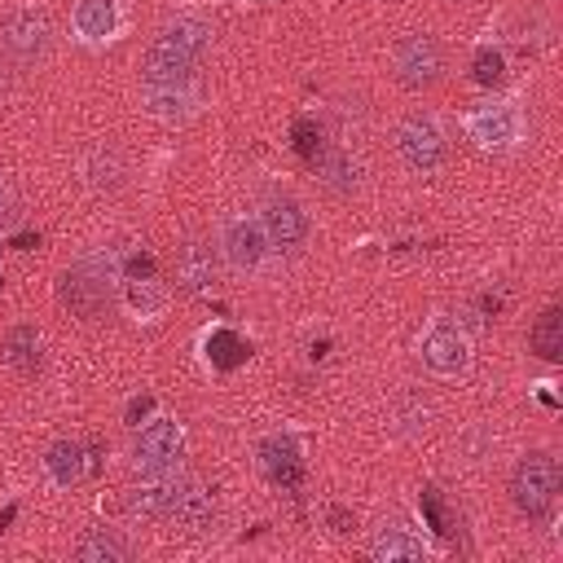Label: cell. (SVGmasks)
Masks as SVG:
<instances>
[{
  "mask_svg": "<svg viewBox=\"0 0 563 563\" xmlns=\"http://www.w3.org/2000/svg\"><path fill=\"white\" fill-rule=\"evenodd\" d=\"M260 457H264V466H268V475H273L277 484H299V449H295V440L268 435V440L260 444Z\"/></svg>",
  "mask_w": 563,
  "mask_h": 563,
  "instance_id": "cell-23",
  "label": "cell"
},
{
  "mask_svg": "<svg viewBox=\"0 0 563 563\" xmlns=\"http://www.w3.org/2000/svg\"><path fill=\"white\" fill-rule=\"evenodd\" d=\"M141 97H145V110L158 114V119H185L194 110V92L189 84H141Z\"/></svg>",
  "mask_w": 563,
  "mask_h": 563,
  "instance_id": "cell-19",
  "label": "cell"
},
{
  "mask_svg": "<svg viewBox=\"0 0 563 563\" xmlns=\"http://www.w3.org/2000/svg\"><path fill=\"white\" fill-rule=\"evenodd\" d=\"M207 356H211L216 369H233V365H242V361L251 356V347H246V339H238L233 330H216V334L207 339Z\"/></svg>",
  "mask_w": 563,
  "mask_h": 563,
  "instance_id": "cell-25",
  "label": "cell"
},
{
  "mask_svg": "<svg viewBox=\"0 0 563 563\" xmlns=\"http://www.w3.org/2000/svg\"><path fill=\"white\" fill-rule=\"evenodd\" d=\"M369 554L383 559V563H413V559H422V537H413L400 519H391V523L374 528Z\"/></svg>",
  "mask_w": 563,
  "mask_h": 563,
  "instance_id": "cell-16",
  "label": "cell"
},
{
  "mask_svg": "<svg viewBox=\"0 0 563 563\" xmlns=\"http://www.w3.org/2000/svg\"><path fill=\"white\" fill-rule=\"evenodd\" d=\"M528 343H532V352H537L541 361H559V356H563V312H559V308H545V312L537 317Z\"/></svg>",
  "mask_w": 563,
  "mask_h": 563,
  "instance_id": "cell-24",
  "label": "cell"
},
{
  "mask_svg": "<svg viewBox=\"0 0 563 563\" xmlns=\"http://www.w3.org/2000/svg\"><path fill=\"white\" fill-rule=\"evenodd\" d=\"M0 356L18 374H35L40 369V334H35V325H13L9 339H4V347H0Z\"/></svg>",
  "mask_w": 563,
  "mask_h": 563,
  "instance_id": "cell-22",
  "label": "cell"
},
{
  "mask_svg": "<svg viewBox=\"0 0 563 563\" xmlns=\"http://www.w3.org/2000/svg\"><path fill=\"white\" fill-rule=\"evenodd\" d=\"M220 246H224V260H229L238 273H246V268H260L268 238H264V229H260L255 220L233 216V220H224V229H220Z\"/></svg>",
  "mask_w": 563,
  "mask_h": 563,
  "instance_id": "cell-11",
  "label": "cell"
},
{
  "mask_svg": "<svg viewBox=\"0 0 563 563\" xmlns=\"http://www.w3.org/2000/svg\"><path fill=\"white\" fill-rule=\"evenodd\" d=\"M418 356H422V365H427L431 374H444V378L462 374V369H466V361H471L466 330H462L457 321H449V317H435V321H431V330L422 334Z\"/></svg>",
  "mask_w": 563,
  "mask_h": 563,
  "instance_id": "cell-5",
  "label": "cell"
},
{
  "mask_svg": "<svg viewBox=\"0 0 563 563\" xmlns=\"http://www.w3.org/2000/svg\"><path fill=\"white\" fill-rule=\"evenodd\" d=\"M312 172L330 185V189H339V194H347L352 185H356V176H361V163L352 158V150H343V145H321L317 154H312Z\"/></svg>",
  "mask_w": 563,
  "mask_h": 563,
  "instance_id": "cell-17",
  "label": "cell"
},
{
  "mask_svg": "<svg viewBox=\"0 0 563 563\" xmlns=\"http://www.w3.org/2000/svg\"><path fill=\"white\" fill-rule=\"evenodd\" d=\"M172 519L180 528H189V532L211 528V519H216V488L202 484V479H185V488H180V497L172 506Z\"/></svg>",
  "mask_w": 563,
  "mask_h": 563,
  "instance_id": "cell-15",
  "label": "cell"
},
{
  "mask_svg": "<svg viewBox=\"0 0 563 563\" xmlns=\"http://www.w3.org/2000/svg\"><path fill=\"white\" fill-rule=\"evenodd\" d=\"M0 48L13 62H40L53 48V22L44 9H13L0 18Z\"/></svg>",
  "mask_w": 563,
  "mask_h": 563,
  "instance_id": "cell-3",
  "label": "cell"
},
{
  "mask_svg": "<svg viewBox=\"0 0 563 563\" xmlns=\"http://www.w3.org/2000/svg\"><path fill=\"white\" fill-rule=\"evenodd\" d=\"M145 409H150V396H141V400H132V405H128V418H132V422H136V418H141V413H145Z\"/></svg>",
  "mask_w": 563,
  "mask_h": 563,
  "instance_id": "cell-30",
  "label": "cell"
},
{
  "mask_svg": "<svg viewBox=\"0 0 563 563\" xmlns=\"http://www.w3.org/2000/svg\"><path fill=\"white\" fill-rule=\"evenodd\" d=\"M471 136H475L479 145H488V150L510 145V141L519 136V114H515V106H506V101L475 106V114H471Z\"/></svg>",
  "mask_w": 563,
  "mask_h": 563,
  "instance_id": "cell-12",
  "label": "cell"
},
{
  "mask_svg": "<svg viewBox=\"0 0 563 563\" xmlns=\"http://www.w3.org/2000/svg\"><path fill=\"white\" fill-rule=\"evenodd\" d=\"M18 216H22V202H18L13 185H9V180H0V229L18 224Z\"/></svg>",
  "mask_w": 563,
  "mask_h": 563,
  "instance_id": "cell-28",
  "label": "cell"
},
{
  "mask_svg": "<svg viewBox=\"0 0 563 563\" xmlns=\"http://www.w3.org/2000/svg\"><path fill=\"white\" fill-rule=\"evenodd\" d=\"M185 479L189 475H176L172 466L167 471H150V479H141L128 493V510L136 519H167L172 506H176V497H180V488H185Z\"/></svg>",
  "mask_w": 563,
  "mask_h": 563,
  "instance_id": "cell-9",
  "label": "cell"
},
{
  "mask_svg": "<svg viewBox=\"0 0 563 563\" xmlns=\"http://www.w3.org/2000/svg\"><path fill=\"white\" fill-rule=\"evenodd\" d=\"M471 75H475V84L497 88V84L506 79V62H501V53H497V48H479L475 62H471Z\"/></svg>",
  "mask_w": 563,
  "mask_h": 563,
  "instance_id": "cell-26",
  "label": "cell"
},
{
  "mask_svg": "<svg viewBox=\"0 0 563 563\" xmlns=\"http://www.w3.org/2000/svg\"><path fill=\"white\" fill-rule=\"evenodd\" d=\"M391 66H396V79L405 88H431L444 70V53L431 35H405L396 48H391Z\"/></svg>",
  "mask_w": 563,
  "mask_h": 563,
  "instance_id": "cell-6",
  "label": "cell"
},
{
  "mask_svg": "<svg viewBox=\"0 0 563 563\" xmlns=\"http://www.w3.org/2000/svg\"><path fill=\"white\" fill-rule=\"evenodd\" d=\"M290 145H295V154H299V158H308V163H312V154H317L325 141H321V128H317L312 119H299V123L290 128Z\"/></svg>",
  "mask_w": 563,
  "mask_h": 563,
  "instance_id": "cell-27",
  "label": "cell"
},
{
  "mask_svg": "<svg viewBox=\"0 0 563 563\" xmlns=\"http://www.w3.org/2000/svg\"><path fill=\"white\" fill-rule=\"evenodd\" d=\"M110 277H101L88 260H79L75 268H66L62 273V282H57V299H62V308H70L75 317H84V321H97L101 312H110Z\"/></svg>",
  "mask_w": 563,
  "mask_h": 563,
  "instance_id": "cell-4",
  "label": "cell"
},
{
  "mask_svg": "<svg viewBox=\"0 0 563 563\" xmlns=\"http://www.w3.org/2000/svg\"><path fill=\"white\" fill-rule=\"evenodd\" d=\"M211 282H216V251L202 238H189L176 251V286L185 295H202Z\"/></svg>",
  "mask_w": 563,
  "mask_h": 563,
  "instance_id": "cell-13",
  "label": "cell"
},
{
  "mask_svg": "<svg viewBox=\"0 0 563 563\" xmlns=\"http://www.w3.org/2000/svg\"><path fill=\"white\" fill-rule=\"evenodd\" d=\"M84 176H88L92 189H119V180L128 176V163H123V154L106 141V145L88 150V158H84Z\"/></svg>",
  "mask_w": 563,
  "mask_h": 563,
  "instance_id": "cell-21",
  "label": "cell"
},
{
  "mask_svg": "<svg viewBox=\"0 0 563 563\" xmlns=\"http://www.w3.org/2000/svg\"><path fill=\"white\" fill-rule=\"evenodd\" d=\"M44 466H48V475L57 479V484H79L92 466H97V444H79V440H57V444H48V453H44Z\"/></svg>",
  "mask_w": 563,
  "mask_h": 563,
  "instance_id": "cell-14",
  "label": "cell"
},
{
  "mask_svg": "<svg viewBox=\"0 0 563 563\" xmlns=\"http://www.w3.org/2000/svg\"><path fill=\"white\" fill-rule=\"evenodd\" d=\"M75 31L84 40H110L119 31V9L114 0H79L75 4Z\"/></svg>",
  "mask_w": 563,
  "mask_h": 563,
  "instance_id": "cell-20",
  "label": "cell"
},
{
  "mask_svg": "<svg viewBox=\"0 0 563 563\" xmlns=\"http://www.w3.org/2000/svg\"><path fill=\"white\" fill-rule=\"evenodd\" d=\"M132 453H136V466H145V471H167V466H176V457H180V427H176L172 418L145 422V427L136 431Z\"/></svg>",
  "mask_w": 563,
  "mask_h": 563,
  "instance_id": "cell-10",
  "label": "cell"
},
{
  "mask_svg": "<svg viewBox=\"0 0 563 563\" xmlns=\"http://www.w3.org/2000/svg\"><path fill=\"white\" fill-rule=\"evenodd\" d=\"M260 229H264V238H268L273 246L295 251V246L308 242V211H303L295 198L273 194V198L264 202V211H260Z\"/></svg>",
  "mask_w": 563,
  "mask_h": 563,
  "instance_id": "cell-8",
  "label": "cell"
},
{
  "mask_svg": "<svg viewBox=\"0 0 563 563\" xmlns=\"http://www.w3.org/2000/svg\"><path fill=\"white\" fill-rule=\"evenodd\" d=\"M75 559H84V563H128L132 545L119 532H110V528H88L75 541Z\"/></svg>",
  "mask_w": 563,
  "mask_h": 563,
  "instance_id": "cell-18",
  "label": "cell"
},
{
  "mask_svg": "<svg viewBox=\"0 0 563 563\" xmlns=\"http://www.w3.org/2000/svg\"><path fill=\"white\" fill-rule=\"evenodd\" d=\"M0 70H4V66H0ZM0 92H4V75H0Z\"/></svg>",
  "mask_w": 563,
  "mask_h": 563,
  "instance_id": "cell-31",
  "label": "cell"
},
{
  "mask_svg": "<svg viewBox=\"0 0 563 563\" xmlns=\"http://www.w3.org/2000/svg\"><path fill=\"white\" fill-rule=\"evenodd\" d=\"M396 150L413 172H431L444 163V132L431 114H409L396 132Z\"/></svg>",
  "mask_w": 563,
  "mask_h": 563,
  "instance_id": "cell-7",
  "label": "cell"
},
{
  "mask_svg": "<svg viewBox=\"0 0 563 563\" xmlns=\"http://www.w3.org/2000/svg\"><path fill=\"white\" fill-rule=\"evenodd\" d=\"M211 48V26L198 18H176L172 26L158 31V40L145 48V70L141 84H189L194 66Z\"/></svg>",
  "mask_w": 563,
  "mask_h": 563,
  "instance_id": "cell-1",
  "label": "cell"
},
{
  "mask_svg": "<svg viewBox=\"0 0 563 563\" xmlns=\"http://www.w3.org/2000/svg\"><path fill=\"white\" fill-rule=\"evenodd\" d=\"M422 510H427V519H431L435 532H449V519H444V506H440L435 488H422Z\"/></svg>",
  "mask_w": 563,
  "mask_h": 563,
  "instance_id": "cell-29",
  "label": "cell"
},
{
  "mask_svg": "<svg viewBox=\"0 0 563 563\" xmlns=\"http://www.w3.org/2000/svg\"><path fill=\"white\" fill-rule=\"evenodd\" d=\"M559 479L563 475L550 453H528V457H519V466L510 475V497L523 515H545L559 497Z\"/></svg>",
  "mask_w": 563,
  "mask_h": 563,
  "instance_id": "cell-2",
  "label": "cell"
}]
</instances>
